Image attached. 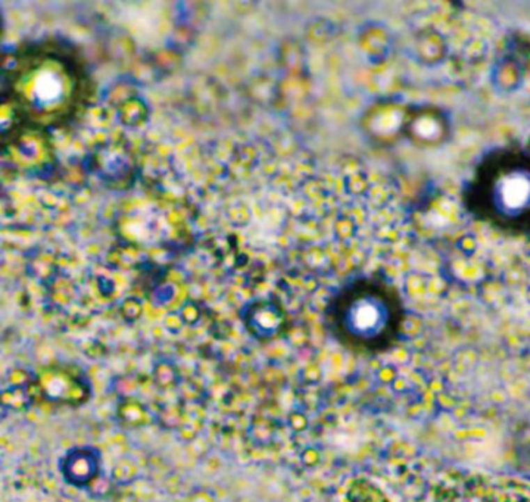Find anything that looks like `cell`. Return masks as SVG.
I'll return each instance as SVG.
<instances>
[{"label":"cell","mask_w":530,"mask_h":502,"mask_svg":"<svg viewBox=\"0 0 530 502\" xmlns=\"http://www.w3.org/2000/svg\"><path fill=\"white\" fill-rule=\"evenodd\" d=\"M33 396L29 389H17L8 388L2 392V405L3 408L12 411H24L33 404Z\"/></svg>","instance_id":"9c48e42d"},{"label":"cell","mask_w":530,"mask_h":502,"mask_svg":"<svg viewBox=\"0 0 530 502\" xmlns=\"http://www.w3.org/2000/svg\"><path fill=\"white\" fill-rule=\"evenodd\" d=\"M36 380H37V375H34V372L25 368L10 370L6 376L9 388H17V389H29Z\"/></svg>","instance_id":"7c38bea8"},{"label":"cell","mask_w":530,"mask_h":502,"mask_svg":"<svg viewBox=\"0 0 530 502\" xmlns=\"http://www.w3.org/2000/svg\"><path fill=\"white\" fill-rule=\"evenodd\" d=\"M111 478L118 487L132 486L139 478V466L132 457H123L112 467Z\"/></svg>","instance_id":"ba28073f"},{"label":"cell","mask_w":530,"mask_h":502,"mask_svg":"<svg viewBox=\"0 0 530 502\" xmlns=\"http://www.w3.org/2000/svg\"><path fill=\"white\" fill-rule=\"evenodd\" d=\"M112 502H140L139 496L132 491H120L115 494Z\"/></svg>","instance_id":"4fadbf2b"},{"label":"cell","mask_w":530,"mask_h":502,"mask_svg":"<svg viewBox=\"0 0 530 502\" xmlns=\"http://www.w3.org/2000/svg\"><path fill=\"white\" fill-rule=\"evenodd\" d=\"M152 379L155 386L161 391H171L180 384V370L178 367L166 359H161L152 368Z\"/></svg>","instance_id":"52a82bcc"},{"label":"cell","mask_w":530,"mask_h":502,"mask_svg":"<svg viewBox=\"0 0 530 502\" xmlns=\"http://www.w3.org/2000/svg\"><path fill=\"white\" fill-rule=\"evenodd\" d=\"M115 414L118 421L127 428H143L152 421L148 407L136 398L120 399Z\"/></svg>","instance_id":"8992f818"},{"label":"cell","mask_w":530,"mask_h":502,"mask_svg":"<svg viewBox=\"0 0 530 502\" xmlns=\"http://www.w3.org/2000/svg\"><path fill=\"white\" fill-rule=\"evenodd\" d=\"M9 96L22 117L38 127L70 120L80 108L86 79L79 59L58 46L27 47L12 61L6 79Z\"/></svg>","instance_id":"6da1fadb"},{"label":"cell","mask_w":530,"mask_h":502,"mask_svg":"<svg viewBox=\"0 0 530 502\" xmlns=\"http://www.w3.org/2000/svg\"><path fill=\"white\" fill-rule=\"evenodd\" d=\"M284 323L280 308L271 302L252 305L244 314V324L254 338L268 340L277 336Z\"/></svg>","instance_id":"5b68a950"},{"label":"cell","mask_w":530,"mask_h":502,"mask_svg":"<svg viewBox=\"0 0 530 502\" xmlns=\"http://www.w3.org/2000/svg\"><path fill=\"white\" fill-rule=\"evenodd\" d=\"M63 480L77 489H86L102 473L100 450L93 446H75L61 458Z\"/></svg>","instance_id":"277c9868"},{"label":"cell","mask_w":530,"mask_h":502,"mask_svg":"<svg viewBox=\"0 0 530 502\" xmlns=\"http://www.w3.org/2000/svg\"><path fill=\"white\" fill-rule=\"evenodd\" d=\"M33 399L38 398L49 404L80 407L92 398V384L77 371L62 367H50L37 375L29 388Z\"/></svg>","instance_id":"3957f363"},{"label":"cell","mask_w":530,"mask_h":502,"mask_svg":"<svg viewBox=\"0 0 530 502\" xmlns=\"http://www.w3.org/2000/svg\"><path fill=\"white\" fill-rule=\"evenodd\" d=\"M396 290L383 280L359 277L336 296L333 314L342 336L355 345L374 346L391 338L399 320Z\"/></svg>","instance_id":"7a4b0ae2"},{"label":"cell","mask_w":530,"mask_h":502,"mask_svg":"<svg viewBox=\"0 0 530 502\" xmlns=\"http://www.w3.org/2000/svg\"><path fill=\"white\" fill-rule=\"evenodd\" d=\"M158 420L162 428L168 430H178L183 424L185 413L182 407H178L177 404H168L159 411Z\"/></svg>","instance_id":"30bf717a"},{"label":"cell","mask_w":530,"mask_h":502,"mask_svg":"<svg viewBox=\"0 0 530 502\" xmlns=\"http://www.w3.org/2000/svg\"><path fill=\"white\" fill-rule=\"evenodd\" d=\"M114 487H115V483H114L111 476H107L105 473L102 471L98 478L86 487V491H87L90 498L107 499L108 496H111L114 494Z\"/></svg>","instance_id":"8fae6325"}]
</instances>
